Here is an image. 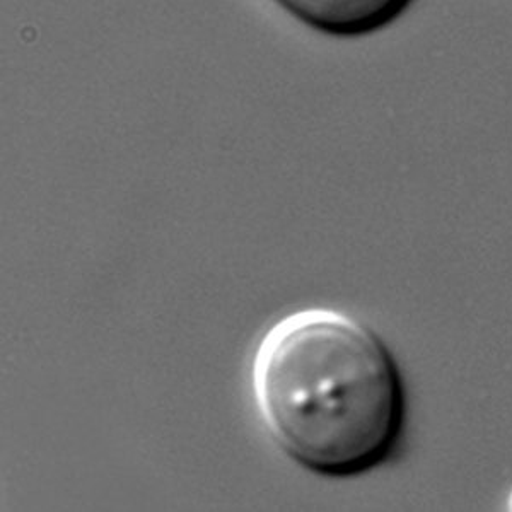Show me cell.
Returning a JSON list of instances; mask_svg holds the SVG:
<instances>
[{
    "mask_svg": "<svg viewBox=\"0 0 512 512\" xmlns=\"http://www.w3.org/2000/svg\"><path fill=\"white\" fill-rule=\"evenodd\" d=\"M256 414L304 470L352 478L390 460L407 424L400 364L371 326L332 308L297 309L251 359Z\"/></svg>",
    "mask_w": 512,
    "mask_h": 512,
    "instance_id": "1",
    "label": "cell"
},
{
    "mask_svg": "<svg viewBox=\"0 0 512 512\" xmlns=\"http://www.w3.org/2000/svg\"><path fill=\"white\" fill-rule=\"evenodd\" d=\"M507 507H509V511H512V490L511 494H509V499H507Z\"/></svg>",
    "mask_w": 512,
    "mask_h": 512,
    "instance_id": "3",
    "label": "cell"
},
{
    "mask_svg": "<svg viewBox=\"0 0 512 512\" xmlns=\"http://www.w3.org/2000/svg\"><path fill=\"white\" fill-rule=\"evenodd\" d=\"M294 18L325 35L366 36L402 18L408 0H292L280 2Z\"/></svg>",
    "mask_w": 512,
    "mask_h": 512,
    "instance_id": "2",
    "label": "cell"
}]
</instances>
